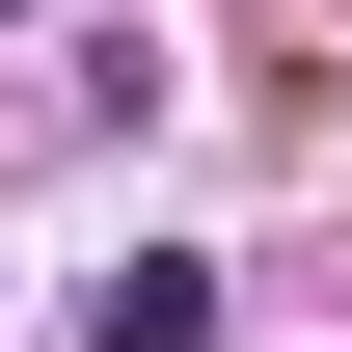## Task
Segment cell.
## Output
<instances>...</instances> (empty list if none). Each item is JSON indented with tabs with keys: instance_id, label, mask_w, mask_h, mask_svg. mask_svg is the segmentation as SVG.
Here are the masks:
<instances>
[{
	"instance_id": "obj_1",
	"label": "cell",
	"mask_w": 352,
	"mask_h": 352,
	"mask_svg": "<svg viewBox=\"0 0 352 352\" xmlns=\"http://www.w3.org/2000/svg\"><path fill=\"white\" fill-rule=\"evenodd\" d=\"M82 352H217V271H190V244H135L109 298H82Z\"/></svg>"
}]
</instances>
